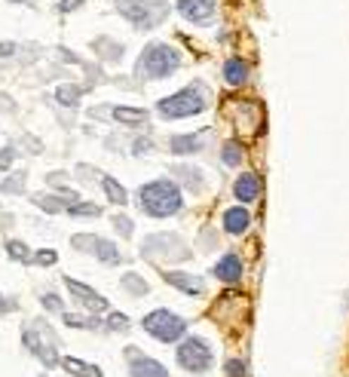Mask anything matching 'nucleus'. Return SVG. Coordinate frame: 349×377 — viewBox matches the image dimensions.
<instances>
[{"label": "nucleus", "mask_w": 349, "mask_h": 377, "mask_svg": "<svg viewBox=\"0 0 349 377\" xmlns=\"http://www.w3.org/2000/svg\"><path fill=\"white\" fill-rule=\"evenodd\" d=\"M22 347L46 368V371L59 368V362H61V353H59L61 340H59L55 328L43 316H37V319H31V322H25V325H22Z\"/></svg>", "instance_id": "obj_1"}, {"label": "nucleus", "mask_w": 349, "mask_h": 377, "mask_svg": "<svg viewBox=\"0 0 349 377\" xmlns=\"http://www.w3.org/2000/svg\"><path fill=\"white\" fill-rule=\"evenodd\" d=\"M138 206H141L150 218H172L184 209V197L178 190V184L169 178L150 181L138 190Z\"/></svg>", "instance_id": "obj_2"}, {"label": "nucleus", "mask_w": 349, "mask_h": 377, "mask_svg": "<svg viewBox=\"0 0 349 377\" xmlns=\"http://www.w3.org/2000/svg\"><path fill=\"white\" fill-rule=\"evenodd\" d=\"M174 362H178L181 371H187L193 377L208 374L211 365H215V347L199 335H184L174 344Z\"/></svg>", "instance_id": "obj_3"}, {"label": "nucleus", "mask_w": 349, "mask_h": 377, "mask_svg": "<svg viewBox=\"0 0 349 377\" xmlns=\"http://www.w3.org/2000/svg\"><path fill=\"white\" fill-rule=\"evenodd\" d=\"M178 64H181V52L172 50L169 43H147L141 59L135 64V71L141 74L144 80H162V77H169L172 71H178Z\"/></svg>", "instance_id": "obj_4"}, {"label": "nucleus", "mask_w": 349, "mask_h": 377, "mask_svg": "<svg viewBox=\"0 0 349 377\" xmlns=\"http://www.w3.org/2000/svg\"><path fill=\"white\" fill-rule=\"evenodd\" d=\"M187 325L190 322L184 319V316H178V313H172V310H165V307H160V310H150L147 316L141 319V328L150 335L153 340H160V344H178V340L187 335Z\"/></svg>", "instance_id": "obj_5"}, {"label": "nucleus", "mask_w": 349, "mask_h": 377, "mask_svg": "<svg viewBox=\"0 0 349 377\" xmlns=\"http://www.w3.org/2000/svg\"><path fill=\"white\" fill-rule=\"evenodd\" d=\"M208 105L206 92L199 86H187L181 92H174V95L156 101V114L165 117V120H181V117H193V114H202Z\"/></svg>", "instance_id": "obj_6"}, {"label": "nucleus", "mask_w": 349, "mask_h": 377, "mask_svg": "<svg viewBox=\"0 0 349 377\" xmlns=\"http://www.w3.org/2000/svg\"><path fill=\"white\" fill-rule=\"evenodd\" d=\"M117 9L132 22L138 31H150L153 25H160L169 16L165 4H153V0H117Z\"/></svg>", "instance_id": "obj_7"}, {"label": "nucleus", "mask_w": 349, "mask_h": 377, "mask_svg": "<svg viewBox=\"0 0 349 377\" xmlns=\"http://www.w3.org/2000/svg\"><path fill=\"white\" fill-rule=\"evenodd\" d=\"M141 252L147 257H156V252H160V261H187L190 252L184 248V243L174 233H153L144 239Z\"/></svg>", "instance_id": "obj_8"}, {"label": "nucleus", "mask_w": 349, "mask_h": 377, "mask_svg": "<svg viewBox=\"0 0 349 377\" xmlns=\"http://www.w3.org/2000/svg\"><path fill=\"white\" fill-rule=\"evenodd\" d=\"M64 289H68V294L80 303L83 310L89 313V316H95V313H107V310H110V301H107V298H101V294H98L95 289H92V285H86V282H77V279H71V276H64Z\"/></svg>", "instance_id": "obj_9"}, {"label": "nucleus", "mask_w": 349, "mask_h": 377, "mask_svg": "<svg viewBox=\"0 0 349 377\" xmlns=\"http://www.w3.org/2000/svg\"><path fill=\"white\" fill-rule=\"evenodd\" d=\"M123 356H126V362H129V377H172L169 368H165L160 359L144 356L138 347H126Z\"/></svg>", "instance_id": "obj_10"}, {"label": "nucleus", "mask_w": 349, "mask_h": 377, "mask_svg": "<svg viewBox=\"0 0 349 377\" xmlns=\"http://www.w3.org/2000/svg\"><path fill=\"white\" fill-rule=\"evenodd\" d=\"M162 279L172 285V289H178L181 294H187V298H202L206 294V279L196 273H184V270H162Z\"/></svg>", "instance_id": "obj_11"}, {"label": "nucleus", "mask_w": 349, "mask_h": 377, "mask_svg": "<svg viewBox=\"0 0 349 377\" xmlns=\"http://www.w3.org/2000/svg\"><path fill=\"white\" fill-rule=\"evenodd\" d=\"M215 279L220 282H227V285H239L242 282V273H245V267H242V257H239L236 252H227V255H220L218 257V264H215Z\"/></svg>", "instance_id": "obj_12"}, {"label": "nucleus", "mask_w": 349, "mask_h": 377, "mask_svg": "<svg viewBox=\"0 0 349 377\" xmlns=\"http://www.w3.org/2000/svg\"><path fill=\"white\" fill-rule=\"evenodd\" d=\"M208 129H199V132H193V135H174L172 141H169V147H172V153H178V156H184V153H199L202 147H206V141H208Z\"/></svg>", "instance_id": "obj_13"}, {"label": "nucleus", "mask_w": 349, "mask_h": 377, "mask_svg": "<svg viewBox=\"0 0 349 377\" xmlns=\"http://www.w3.org/2000/svg\"><path fill=\"white\" fill-rule=\"evenodd\" d=\"M178 13L187 22H208L215 16V0H178Z\"/></svg>", "instance_id": "obj_14"}, {"label": "nucleus", "mask_w": 349, "mask_h": 377, "mask_svg": "<svg viewBox=\"0 0 349 377\" xmlns=\"http://www.w3.org/2000/svg\"><path fill=\"white\" fill-rule=\"evenodd\" d=\"M261 175H254V172H245V175H239L236 184H233V197L239 202H254L257 197H261Z\"/></svg>", "instance_id": "obj_15"}, {"label": "nucleus", "mask_w": 349, "mask_h": 377, "mask_svg": "<svg viewBox=\"0 0 349 377\" xmlns=\"http://www.w3.org/2000/svg\"><path fill=\"white\" fill-rule=\"evenodd\" d=\"M248 227H252V215H248V209H242V206H230V209L224 211V233H230V236H242Z\"/></svg>", "instance_id": "obj_16"}, {"label": "nucleus", "mask_w": 349, "mask_h": 377, "mask_svg": "<svg viewBox=\"0 0 349 377\" xmlns=\"http://www.w3.org/2000/svg\"><path fill=\"white\" fill-rule=\"evenodd\" d=\"M59 368L68 371L71 377H105V371H101L95 362H83V359H77V356H61Z\"/></svg>", "instance_id": "obj_17"}, {"label": "nucleus", "mask_w": 349, "mask_h": 377, "mask_svg": "<svg viewBox=\"0 0 349 377\" xmlns=\"http://www.w3.org/2000/svg\"><path fill=\"white\" fill-rule=\"evenodd\" d=\"M61 322L68 328H77V331H105V319H98V316H89V313H71V310H64L61 313Z\"/></svg>", "instance_id": "obj_18"}, {"label": "nucleus", "mask_w": 349, "mask_h": 377, "mask_svg": "<svg viewBox=\"0 0 349 377\" xmlns=\"http://www.w3.org/2000/svg\"><path fill=\"white\" fill-rule=\"evenodd\" d=\"M92 255H95L101 264H107V267H117L119 261H123V252H119V248L110 243V239H101V236H98L95 248H92Z\"/></svg>", "instance_id": "obj_19"}, {"label": "nucleus", "mask_w": 349, "mask_h": 377, "mask_svg": "<svg viewBox=\"0 0 349 377\" xmlns=\"http://www.w3.org/2000/svg\"><path fill=\"white\" fill-rule=\"evenodd\" d=\"M224 80L230 86H242L248 80V62L245 59H227L224 62Z\"/></svg>", "instance_id": "obj_20"}, {"label": "nucleus", "mask_w": 349, "mask_h": 377, "mask_svg": "<svg viewBox=\"0 0 349 377\" xmlns=\"http://www.w3.org/2000/svg\"><path fill=\"white\" fill-rule=\"evenodd\" d=\"M119 285H123V291H129L132 298H147V294H150V285H147V279H141L138 273H123Z\"/></svg>", "instance_id": "obj_21"}, {"label": "nucleus", "mask_w": 349, "mask_h": 377, "mask_svg": "<svg viewBox=\"0 0 349 377\" xmlns=\"http://www.w3.org/2000/svg\"><path fill=\"white\" fill-rule=\"evenodd\" d=\"M129 328H132V319H129L126 313H119V310H107L105 331H110V335H126Z\"/></svg>", "instance_id": "obj_22"}, {"label": "nucleus", "mask_w": 349, "mask_h": 377, "mask_svg": "<svg viewBox=\"0 0 349 377\" xmlns=\"http://www.w3.org/2000/svg\"><path fill=\"white\" fill-rule=\"evenodd\" d=\"M101 187H105L107 199L117 202V206H126V202H129V193L123 190V184H119L117 178H110V175H107V178H101Z\"/></svg>", "instance_id": "obj_23"}, {"label": "nucleus", "mask_w": 349, "mask_h": 377, "mask_svg": "<svg viewBox=\"0 0 349 377\" xmlns=\"http://www.w3.org/2000/svg\"><path fill=\"white\" fill-rule=\"evenodd\" d=\"M6 255L18 264H31V257H34V252L22 243V239H6Z\"/></svg>", "instance_id": "obj_24"}, {"label": "nucleus", "mask_w": 349, "mask_h": 377, "mask_svg": "<svg viewBox=\"0 0 349 377\" xmlns=\"http://www.w3.org/2000/svg\"><path fill=\"white\" fill-rule=\"evenodd\" d=\"M114 120L117 123L135 126V123H144L147 120V110H141V108H114Z\"/></svg>", "instance_id": "obj_25"}, {"label": "nucleus", "mask_w": 349, "mask_h": 377, "mask_svg": "<svg viewBox=\"0 0 349 377\" xmlns=\"http://www.w3.org/2000/svg\"><path fill=\"white\" fill-rule=\"evenodd\" d=\"M220 160H224V166H230V169L239 166V163H242V144H239V141H227L224 151H220Z\"/></svg>", "instance_id": "obj_26"}, {"label": "nucleus", "mask_w": 349, "mask_h": 377, "mask_svg": "<svg viewBox=\"0 0 349 377\" xmlns=\"http://www.w3.org/2000/svg\"><path fill=\"white\" fill-rule=\"evenodd\" d=\"M34 206H40L43 211H61L64 206H68V202L64 199H59V197H49V193H37V197L31 199Z\"/></svg>", "instance_id": "obj_27"}, {"label": "nucleus", "mask_w": 349, "mask_h": 377, "mask_svg": "<svg viewBox=\"0 0 349 377\" xmlns=\"http://www.w3.org/2000/svg\"><path fill=\"white\" fill-rule=\"evenodd\" d=\"M55 98H59L64 108H77L80 105V86H59Z\"/></svg>", "instance_id": "obj_28"}, {"label": "nucleus", "mask_w": 349, "mask_h": 377, "mask_svg": "<svg viewBox=\"0 0 349 377\" xmlns=\"http://www.w3.org/2000/svg\"><path fill=\"white\" fill-rule=\"evenodd\" d=\"M40 303H43V310H46V313H55V316H61V313H64V301H61L55 291L40 294Z\"/></svg>", "instance_id": "obj_29"}, {"label": "nucleus", "mask_w": 349, "mask_h": 377, "mask_svg": "<svg viewBox=\"0 0 349 377\" xmlns=\"http://www.w3.org/2000/svg\"><path fill=\"white\" fill-rule=\"evenodd\" d=\"M224 377H248V368H245L242 359H233V356H230L227 362H224Z\"/></svg>", "instance_id": "obj_30"}, {"label": "nucleus", "mask_w": 349, "mask_h": 377, "mask_svg": "<svg viewBox=\"0 0 349 377\" xmlns=\"http://www.w3.org/2000/svg\"><path fill=\"white\" fill-rule=\"evenodd\" d=\"M55 261H59V252H52V248H37L31 257V264H37V267H52Z\"/></svg>", "instance_id": "obj_31"}, {"label": "nucleus", "mask_w": 349, "mask_h": 377, "mask_svg": "<svg viewBox=\"0 0 349 377\" xmlns=\"http://www.w3.org/2000/svg\"><path fill=\"white\" fill-rule=\"evenodd\" d=\"M95 243H98L95 233H86V236L77 233V236H71V245L80 248V252H89V255H92V248H95Z\"/></svg>", "instance_id": "obj_32"}, {"label": "nucleus", "mask_w": 349, "mask_h": 377, "mask_svg": "<svg viewBox=\"0 0 349 377\" xmlns=\"http://www.w3.org/2000/svg\"><path fill=\"white\" fill-rule=\"evenodd\" d=\"M68 211L71 215H101V209L98 206H92V202H73V206H68Z\"/></svg>", "instance_id": "obj_33"}, {"label": "nucleus", "mask_w": 349, "mask_h": 377, "mask_svg": "<svg viewBox=\"0 0 349 377\" xmlns=\"http://www.w3.org/2000/svg\"><path fill=\"white\" fill-rule=\"evenodd\" d=\"M114 224H117V230H119V236H132V233H135V230H132V221H129L126 215H117Z\"/></svg>", "instance_id": "obj_34"}, {"label": "nucleus", "mask_w": 349, "mask_h": 377, "mask_svg": "<svg viewBox=\"0 0 349 377\" xmlns=\"http://www.w3.org/2000/svg\"><path fill=\"white\" fill-rule=\"evenodd\" d=\"M181 178H187V184L193 190H199L202 187V181H199V172L196 169H181Z\"/></svg>", "instance_id": "obj_35"}, {"label": "nucleus", "mask_w": 349, "mask_h": 377, "mask_svg": "<svg viewBox=\"0 0 349 377\" xmlns=\"http://www.w3.org/2000/svg\"><path fill=\"white\" fill-rule=\"evenodd\" d=\"M13 160H16V151H13V147H4V151H0V172L9 169V166H13Z\"/></svg>", "instance_id": "obj_36"}, {"label": "nucleus", "mask_w": 349, "mask_h": 377, "mask_svg": "<svg viewBox=\"0 0 349 377\" xmlns=\"http://www.w3.org/2000/svg\"><path fill=\"white\" fill-rule=\"evenodd\" d=\"M13 310H18V301H13V298H0V313H13Z\"/></svg>", "instance_id": "obj_37"}, {"label": "nucleus", "mask_w": 349, "mask_h": 377, "mask_svg": "<svg viewBox=\"0 0 349 377\" xmlns=\"http://www.w3.org/2000/svg\"><path fill=\"white\" fill-rule=\"evenodd\" d=\"M80 6V0H64V4H59L61 13H71V9H77Z\"/></svg>", "instance_id": "obj_38"}, {"label": "nucleus", "mask_w": 349, "mask_h": 377, "mask_svg": "<svg viewBox=\"0 0 349 377\" xmlns=\"http://www.w3.org/2000/svg\"><path fill=\"white\" fill-rule=\"evenodd\" d=\"M13 52H16L13 43H0V59H6V55H13Z\"/></svg>", "instance_id": "obj_39"}, {"label": "nucleus", "mask_w": 349, "mask_h": 377, "mask_svg": "<svg viewBox=\"0 0 349 377\" xmlns=\"http://www.w3.org/2000/svg\"><path fill=\"white\" fill-rule=\"evenodd\" d=\"M37 377H52V374H37Z\"/></svg>", "instance_id": "obj_40"}]
</instances>
